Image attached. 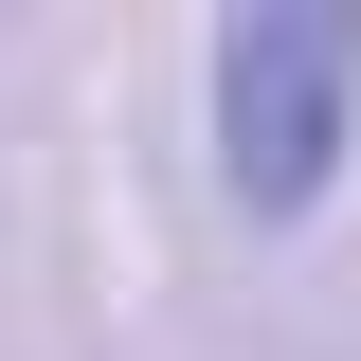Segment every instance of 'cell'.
Instances as JSON below:
<instances>
[{
  "instance_id": "cell-1",
  "label": "cell",
  "mask_w": 361,
  "mask_h": 361,
  "mask_svg": "<svg viewBox=\"0 0 361 361\" xmlns=\"http://www.w3.org/2000/svg\"><path fill=\"white\" fill-rule=\"evenodd\" d=\"M361 127V0H253L217 37V180L235 217H307Z\"/></svg>"
}]
</instances>
